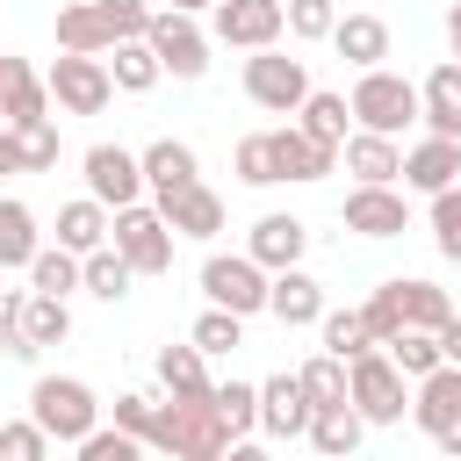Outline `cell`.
Wrapping results in <instances>:
<instances>
[{"label":"cell","instance_id":"cell-1","mask_svg":"<svg viewBox=\"0 0 461 461\" xmlns=\"http://www.w3.org/2000/svg\"><path fill=\"white\" fill-rule=\"evenodd\" d=\"M151 447L173 454V461H216V454H230L238 439H230V425H223L216 396H166V403H158V425H151Z\"/></svg>","mask_w":461,"mask_h":461},{"label":"cell","instance_id":"cell-2","mask_svg":"<svg viewBox=\"0 0 461 461\" xmlns=\"http://www.w3.org/2000/svg\"><path fill=\"white\" fill-rule=\"evenodd\" d=\"M29 418H36L58 447H79V439L101 425V403H94V389H86L79 375H36V389H29Z\"/></svg>","mask_w":461,"mask_h":461},{"label":"cell","instance_id":"cell-3","mask_svg":"<svg viewBox=\"0 0 461 461\" xmlns=\"http://www.w3.org/2000/svg\"><path fill=\"white\" fill-rule=\"evenodd\" d=\"M346 101H353V122L360 130H382V137H403L418 122V86L403 72H389V65H367Z\"/></svg>","mask_w":461,"mask_h":461},{"label":"cell","instance_id":"cell-4","mask_svg":"<svg viewBox=\"0 0 461 461\" xmlns=\"http://www.w3.org/2000/svg\"><path fill=\"white\" fill-rule=\"evenodd\" d=\"M108 238H115V252H122L137 274H166V267H173V223H166L158 202L115 209V216H108Z\"/></svg>","mask_w":461,"mask_h":461},{"label":"cell","instance_id":"cell-5","mask_svg":"<svg viewBox=\"0 0 461 461\" xmlns=\"http://www.w3.org/2000/svg\"><path fill=\"white\" fill-rule=\"evenodd\" d=\"M346 375H353V403H360V418L367 425H396L403 411H411V396H403V367L389 360V346H367V353H353L346 360Z\"/></svg>","mask_w":461,"mask_h":461},{"label":"cell","instance_id":"cell-6","mask_svg":"<svg viewBox=\"0 0 461 461\" xmlns=\"http://www.w3.org/2000/svg\"><path fill=\"white\" fill-rule=\"evenodd\" d=\"M43 79H50V101H58L65 115H101V108L115 101V72H108V58H94V50H58V65H50Z\"/></svg>","mask_w":461,"mask_h":461},{"label":"cell","instance_id":"cell-7","mask_svg":"<svg viewBox=\"0 0 461 461\" xmlns=\"http://www.w3.org/2000/svg\"><path fill=\"white\" fill-rule=\"evenodd\" d=\"M245 94H252V108H267V115H295V108L310 101V65H303V58H281V50L267 43V50L245 58Z\"/></svg>","mask_w":461,"mask_h":461},{"label":"cell","instance_id":"cell-8","mask_svg":"<svg viewBox=\"0 0 461 461\" xmlns=\"http://www.w3.org/2000/svg\"><path fill=\"white\" fill-rule=\"evenodd\" d=\"M267 281H274V274H267L252 252H209V259H202V295L223 303V310H238V317L267 310Z\"/></svg>","mask_w":461,"mask_h":461},{"label":"cell","instance_id":"cell-9","mask_svg":"<svg viewBox=\"0 0 461 461\" xmlns=\"http://www.w3.org/2000/svg\"><path fill=\"white\" fill-rule=\"evenodd\" d=\"M144 36H151V50H158V65H166L173 79H202V72H209V29H202L187 7H158Z\"/></svg>","mask_w":461,"mask_h":461},{"label":"cell","instance_id":"cell-10","mask_svg":"<svg viewBox=\"0 0 461 461\" xmlns=\"http://www.w3.org/2000/svg\"><path fill=\"white\" fill-rule=\"evenodd\" d=\"M209 22H216V29H209L216 43H230V50H267V43H281L288 7H281V0H216Z\"/></svg>","mask_w":461,"mask_h":461},{"label":"cell","instance_id":"cell-11","mask_svg":"<svg viewBox=\"0 0 461 461\" xmlns=\"http://www.w3.org/2000/svg\"><path fill=\"white\" fill-rule=\"evenodd\" d=\"M339 216H346V230H360V238H403V230H411V202L396 194V180H360Z\"/></svg>","mask_w":461,"mask_h":461},{"label":"cell","instance_id":"cell-12","mask_svg":"<svg viewBox=\"0 0 461 461\" xmlns=\"http://www.w3.org/2000/svg\"><path fill=\"white\" fill-rule=\"evenodd\" d=\"M86 194L108 202V209L144 202V158L122 151V144H94V151H86Z\"/></svg>","mask_w":461,"mask_h":461},{"label":"cell","instance_id":"cell-13","mask_svg":"<svg viewBox=\"0 0 461 461\" xmlns=\"http://www.w3.org/2000/svg\"><path fill=\"white\" fill-rule=\"evenodd\" d=\"M310 411H317V403H310L303 375H267V382H259V432H267V439H281V447L303 439V432H310Z\"/></svg>","mask_w":461,"mask_h":461},{"label":"cell","instance_id":"cell-14","mask_svg":"<svg viewBox=\"0 0 461 461\" xmlns=\"http://www.w3.org/2000/svg\"><path fill=\"white\" fill-rule=\"evenodd\" d=\"M267 144H274V173H281V180H324V173L339 166V144L310 137L303 122H288V130H267Z\"/></svg>","mask_w":461,"mask_h":461},{"label":"cell","instance_id":"cell-15","mask_svg":"<svg viewBox=\"0 0 461 461\" xmlns=\"http://www.w3.org/2000/svg\"><path fill=\"white\" fill-rule=\"evenodd\" d=\"M245 252H252L267 274H274V267H303V252H310V223H303V216H288V209H267V216L252 223Z\"/></svg>","mask_w":461,"mask_h":461},{"label":"cell","instance_id":"cell-16","mask_svg":"<svg viewBox=\"0 0 461 461\" xmlns=\"http://www.w3.org/2000/svg\"><path fill=\"white\" fill-rule=\"evenodd\" d=\"M454 418H461V367H454V360H439L432 375H418V396H411V425H418L425 439H439Z\"/></svg>","mask_w":461,"mask_h":461},{"label":"cell","instance_id":"cell-17","mask_svg":"<svg viewBox=\"0 0 461 461\" xmlns=\"http://www.w3.org/2000/svg\"><path fill=\"white\" fill-rule=\"evenodd\" d=\"M137 158H144V187H151V202H166V194H180V187L202 180V158H194V144H180V137H158V144H144Z\"/></svg>","mask_w":461,"mask_h":461},{"label":"cell","instance_id":"cell-18","mask_svg":"<svg viewBox=\"0 0 461 461\" xmlns=\"http://www.w3.org/2000/svg\"><path fill=\"white\" fill-rule=\"evenodd\" d=\"M267 317L274 324H317L324 317V288L303 274V267H274V281H267Z\"/></svg>","mask_w":461,"mask_h":461},{"label":"cell","instance_id":"cell-19","mask_svg":"<svg viewBox=\"0 0 461 461\" xmlns=\"http://www.w3.org/2000/svg\"><path fill=\"white\" fill-rule=\"evenodd\" d=\"M418 122H425L432 137H461V58H447V65L425 72V86H418Z\"/></svg>","mask_w":461,"mask_h":461},{"label":"cell","instance_id":"cell-20","mask_svg":"<svg viewBox=\"0 0 461 461\" xmlns=\"http://www.w3.org/2000/svg\"><path fill=\"white\" fill-rule=\"evenodd\" d=\"M454 180H461V137H425V144L403 151V187L439 194V187H454Z\"/></svg>","mask_w":461,"mask_h":461},{"label":"cell","instance_id":"cell-21","mask_svg":"<svg viewBox=\"0 0 461 461\" xmlns=\"http://www.w3.org/2000/svg\"><path fill=\"white\" fill-rule=\"evenodd\" d=\"M303 439H310V447H317L324 461H346V454H353V447L367 439V418H360V403H353V396H346V403H317V411H310V432H303Z\"/></svg>","mask_w":461,"mask_h":461},{"label":"cell","instance_id":"cell-22","mask_svg":"<svg viewBox=\"0 0 461 461\" xmlns=\"http://www.w3.org/2000/svg\"><path fill=\"white\" fill-rule=\"evenodd\" d=\"M158 209H166L173 238H194V245H202V238H216V230H223V194H216V187H202V180H194V187H180V194H166Z\"/></svg>","mask_w":461,"mask_h":461},{"label":"cell","instance_id":"cell-23","mask_svg":"<svg viewBox=\"0 0 461 461\" xmlns=\"http://www.w3.org/2000/svg\"><path fill=\"white\" fill-rule=\"evenodd\" d=\"M339 151H346V173L353 180H403V144L382 137V130H353Z\"/></svg>","mask_w":461,"mask_h":461},{"label":"cell","instance_id":"cell-24","mask_svg":"<svg viewBox=\"0 0 461 461\" xmlns=\"http://www.w3.org/2000/svg\"><path fill=\"white\" fill-rule=\"evenodd\" d=\"M331 50L346 58V65H382L389 58V22L382 14H339V29H331Z\"/></svg>","mask_w":461,"mask_h":461},{"label":"cell","instance_id":"cell-25","mask_svg":"<svg viewBox=\"0 0 461 461\" xmlns=\"http://www.w3.org/2000/svg\"><path fill=\"white\" fill-rule=\"evenodd\" d=\"M101 58H108V72H115V94H144V86H158V79H166V65H158L151 36H122V43H108Z\"/></svg>","mask_w":461,"mask_h":461},{"label":"cell","instance_id":"cell-26","mask_svg":"<svg viewBox=\"0 0 461 461\" xmlns=\"http://www.w3.org/2000/svg\"><path fill=\"white\" fill-rule=\"evenodd\" d=\"M209 353L187 339V346H158V389L166 396H216V382H209V367H202Z\"/></svg>","mask_w":461,"mask_h":461},{"label":"cell","instance_id":"cell-27","mask_svg":"<svg viewBox=\"0 0 461 461\" xmlns=\"http://www.w3.org/2000/svg\"><path fill=\"white\" fill-rule=\"evenodd\" d=\"M108 216H115V209H108V202H94V194L65 202V209H58V245H72V252L86 259L94 245H108Z\"/></svg>","mask_w":461,"mask_h":461},{"label":"cell","instance_id":"cell-28","mask_svg":"<svg viewBox=\"0 0 461 461\" xmlns=\"http://www.w3.org/2000/svg\"><path fill=\"white\" fill-rule=\"evenodd\" d=\"M29 288H43V295H72V288H86V259H79L72 245H36V259H29Z\"/></svg>","mask_w":461,"mask_h":461},{"label":"cell","instance_id":"cell-29","mask_svg":"<svg viewBox=\"0 0 461 461\" xmlns=\"http://www.w3.org/2000/svg\"><path fill=\"white\" fill-rule=\"evenodd\" d=\"M115 36H108V22H101V7L94 0H79V7H58V50H108Z\"/></svg>","mask_w":461,"mask_h":461},{"label":"cell","instance_id":"cell-30","mask_svg":"<svg viewBox=\"0 0 461 461\" xmlns=\"http://www.w3.org/2000/svg\"><path fill=\"white\" fill-rule=\"evenodd\" d=\"M130 281H137V267L115 252V238L86 252V295H101V303H122V295H130Z\"/></svg>","mask_w":461,"mask_h":461},{"label":"cell","instance_id":"cell-31","mask_svg":"<svg viewBox=\"0 0 461 461\" xmlns=\"http://www.w3.org/2000/svg\"><path fill=\"white\" fill-rule=\"evenodd\" d=\"M22 324H29L36 346H65V339H72V310H65V295H43V288L22 295Z\"/></svg>","mask_w":461,"mask_h":461},{"label":"cell","instance_id":"cell-32","mask_svg":"<svg viewBox=\"0 0 461 461\" xmlns=\"http://www.w3.org/2000/svg\"><path fill=\"white\" fill-rule=\"evenodd\" d=\"M29 259H36V216L29 202L0 194V267H29Z\"/></svg>","mask_w":461,"mask_h":461},{"label":"cell","instance_id":"cell-33","mask_svg":"<svg viewBox=\"0 0 461 461\" xmlns=\"http://www.w3.org/2000/svg\"><path fill=\"white\" fill-rule=\"evenodd\" d=\"M295 115H303V130H310V137H324V144H346L353 101H346V94H324V86H310V101H303Z\"/></svg>","mask_w":461,"mask_h":461},{"label":"cell","instance_id":"cell-34","mask_svg":"<svg viewBox=\"0 0 461 461\" xmlns=\"http://www.w3.org/2000/svg\"><path fill=\"white\" fill-rule=\"evenodd\" d=\"M216 411H223L230 439L245 447V439L259 432V382H216ZM238 447H230V454H238Z\"/></svg>","mask_w":461,"mask_h":461},{"label":"cell","instance_id":"cell-35","mask_svg":"<svg viewBox=\"0 0 461 461\" xmlns=\"http://www.w3.org/2000/svg\"><path fill=\"white\" fill-rule=\"evenodd\" d=\"M317 331H324V353H339V360H353V353H367V346H375L367 310H324V317H317Z\"/></svg>","mask_w":461,"mask_h":461},{"label":"cell","instance_id":"cell-36","mask_svg":"<svg viewBox=\"0 0 461 461\" xmlns=\"http://www.w3.org/2000/svg\"><path fill=\"white\" fill-rule=\"evenodd\" d=\"M389 360H396V367L418 382V375H432L447 353H439V331H425V324H403V331L389 339Z\"/></svg>","mask_w":461,"mask_h":461},{"label":"cell","instance_id":"cell-37","mask_svg":"<svg viewBox=\"0 0 461 461\" xmlns=\"http://www.w3.org/2000/svg\"><path fill=\"white\" fill-rule=\"evenodd\" d=\"M187 339H194L202 353H238V346H245V317H238V310H223V303H209V310L194 317V331H187Z\"/></svg>","mask_w":461,"mask_h":461},{"label":"cell","instance_id":"cell-38","mask_svg":"<svg viewBox=\"0 0 461 461\" xmlns=\"http://www.w3.org/2000/svg\"><path fill=\"white\" fill-rule=\"evenodd\" d=\"M295 375H303L310 403H346V396H353V375H346V360H339V353H317V360H303Z\"/></svg>","mask_w":461,"mask_h":461},{"label":"cell","instance_id":"cell-39","mask_svg":"<svg viewBox=\"0 0 461 461\" xmlns=\"http://www.w3.org/2000/svg\"><path fill=\"white\" fill-rule=\"evenodd\" d=\"M281 7H288V36H295V43H331L339 0H281Z\"/></svg>","mask_w":461,"mask_h":461},{"label":"cell","instance_id":"cell-40","mask_svg":"<svg viewBox=\"0 0 461 461\" xmlns=\"http://www.w3.org/2000/svg\"><path fill=\"white\" fill-rule=\"evenodd\" d=\"M447 317H454L447 288H432V281H403V324H425V331H439Z\"/></svg>","mask_w":461,"mask_h":461},{"label":"cell","instance_id":"cell-41","mask_svg":"<svg viewBox=\"0 0 461 461\" xmlns=\"http://www.w3.org/2000/svg\"><path fill=\"white\" fill-rule=\"evenodd\" d=\"M360 310H367V331H375V346H389V339L403 331V281H382V288H375Z\"/></svg>","mask_w":461,"mask_h":461},{"label":"cell","instance_id":"cell-42","mask_svg":"<svg viewBox=\"0 0 461 461\" xmlns=\"http://www.w3.org/2000/svg\"><path fill=\"white\" fill-rule=\"evenodd\" d=\"M432 245H439V259H461V180L432 194Z\"/></svg>","mask_w":461,"mask_h":461},{"label":"cell","instance_id":"cell-43","mask_svg":"<svg viewBox=\"0 0 461 461\" xmlns=\"http://www.w3.org/2000/svg\"><path fill=\"white\" fill-rule=\"evenodd\" d=\"M14 137H22V173H50L58 166V122L43 115V122H14Z\"/></svg>","mask_w":461,"mask_h":461},{"label":"cell","instance_id":"cell-44","mask_svg":"<svg viewBox=\"0 0 461 461\" xmlns=\"http://www.w3.org/2000/svg\"><path fill=\"white\" fill-rule=\"evenodd\" d=\"M43 115H50V79L22 72L14 94H7V115H0V122H43Z\"/></svg>","mask_w":461,"mask_h":461},{"label":"cell","instance_id":"cell-45","mask_svg":"<svg viewBox=\"0 0 461 461\" xmlns=\"http://www.w3.org/2000/svg\"><path fill=\"white\" fill-rule=\"evenodd\" d=\"M50 447H58V439H50L36 418H14V425H0V454H7V461H43Z\"/></svg>","mask_w":461,"mask_h":461},{"label":"cell","instance_id":"cell-46","mask_svg":"<svg viewBox=\"0 0 461 461\" xmlns=\"http://www.w3.org/2000/svg\"><path fill=\"white\" fill-rule=\"evenodd\" d=\"M238 180H245V187H274V180H281V173H274L267 130H259V137H238Z\"/></svg>","mask_w":461,"mask_h":461},{"label":"cell","instance_id":"cell-47","mask_svg":"<svg viewBox=\"0 0 461 461\" xmlns=\"http://www.w3.org/2000/svg\"><path fill=\"white\" fill-rule=\"evenodd\" d=\"M137 447H144L137 432H122V425H108V432H101V425H94V432L79 439V461H137Z\"/></svg>","mask_w":461,"mask_h":461},{"label":"cell","instance_id":"cell-48","mask_svg":"<svg viewBox=\"0 0 461 461\" xmlns=\"http://www.w3.org/2000/svg\"><path fill=\"white\" fill-rule=\"evenodd\" d=\"M94 7H101V22H108V36H115V43H122V36H144V29H151V14H158L151 0H94Z\"/></svg>","mask_w":461,"mask_h":461},{"label":"cell","instance_id":"cell-49","mask_svg":"<svg viewBox=\"0 0 461 461\" xmlns=\"http://www.w3.org/2000/svg\"><path fill=\"white\" fill-rule=\"evenodd\" d=\"M115 425H122V432H137V439L151 447V425H158V396H144V389H122V396H115Z\"/></svg>","mask_w":461,"mask_h":461},{"label":"cell","instance_id":"cell-50","mask_svg":"<svg viewBox=\"0 0 461 461\" xmlns=\"http://www.w3.org/2000/svg\"><path fill=\"white\" fill-rule=\"evenodd\" d=\"M0 353H7V360H36V353H43V346L29 339V324H22V295L0 310Z\"/></svg>","mask_w":461,"mask_h":461},{"label":"cell","instance_id":"cell-51","mask_svg":"<svg viewBox=\"0 0 461 461\" xmlns=\"http://www.w3.org/2000/svg\"><path fill=\"white\" fill-rule=\"evenodd\" d=\"M0 173H22V137H14V122H0Z\"/></svg>","mask_w":461,"mask_h":461},{"label":"cell","instance_id":"cell-52","mask_svg":"<svg viewBox=\"0 0 461 461\" xmlns=\"http://www.w3.org/2000/svg\"><path fill=\"white\" fill-rule=\"evenodd\" d=\"M439 353H447V360H454V367H461V310H454V317H447V324H439Z\"/></svg>","mask_w":461,"mask_h":461},{"label":"cell","instance_id":"cell-53","mask_svg":"<svg viewBox=\"0 0 461 461\" xmlns=\"http://www.w3.org/2000/svg\"><path fill=\"white\" fill-rule=\"evenodd\" d=\"M22 72H29L22 58H0V115H7V94H14V79H22Z\"/></svg>","mask_w":461,"mask_h":461},{"label":"cell","instance_id":"cell-54","mask_svg":"<svg viewBox=\"0 0 461 461\" xmlns=\"http://www.w3.org/2000/svg\"><path fill=\"white\" fill-rule=\"evenodd\" d=\"M447 43H454V58H461V0L447 7Z\"/></svg>","mask_w":461,"mask_h":461},{"label":"cell","instance_id":"cell-55","mask_svg":"<svg viewBox=\"0 0 461 461\" xmlns=\"http://www.w3.org/2000/svg\"><path fill=\"white\" fill-rule=\"evenodd\" d=\"M439 447H447V454H454V461H461V418H454V425H447V432H439Z\"/></svg>","mask_w":461,"mask_h":461},{"label":"cell","instance_id":"cell-56","mask_svg":"<svg viewBox=\"0 0 461 461\" xmlns=\"http://www.w3.org/2000/svg\"><path fill=\"white\" fill-rule=\"evenodd\" d=\"M158 7H187V14H202V7H216V0H158Z\"/></svg>","mask_w":461,"mask_h":461},{"label":"cell","instance_id":"cell-57","mask_svg":"<svg viewBox=\"0 0 461 461\" xmlns=\"http://www.w3.org/2000/svg\"><path fill=\"white\" fill-rule=\"evenodd\" d=\"M7 303H14V288H0V310H7Z\"/></svg>","mask_w":461,"mask_h":461}]
</instances>
